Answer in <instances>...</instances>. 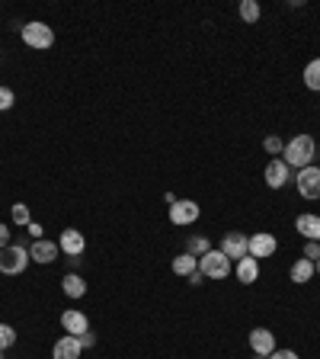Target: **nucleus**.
I'll return each mask as SVG.
<instances>
[{"label":"nucleus","mask_w":320,"mask_h":359,"mask_svg":"<svg viewBox=\"0 0 320 359\" xmlns=\"http://www.w3.org/2000/svg\"><path fill=\"white\" fill-rule=\"evenodd\" d=\"M202 215L199 202L195 199H176L170 205V224H176V228H189V224H195Z\"/></svg>","instance_id":"5"},{"label":"nucleus","mask_w":320,"mask_h":359,"mask_svg":"<svg viewBox=\"0 0 320 359\" xmlns=\"http://www.w3.org/2000/svg\"><path fill=\"white\" fill-rule=\"evenodd\" d=\"M276 250H279L276 234H269V231L250 234V257H256V260H266V257H272Z\"/></svg>","instance_id":"9"},{"label":"nucleus","mask_w":320,"mask_h":359,"mask_svg":"<svg viewBox=\"0 0 320 359\" xmlns=\"http://www.w3.org/2000/svg\"><path fill=\"white\" fill-rule=\"evenodd\" d=\"M237 13H240V20H244V22H260L263 10H260V4H256V0H244V4L237 7Z\"/></svg>","instance_id":"21"},{"label":"nucleus","mask_w":320,"mask_h":359,"mask_svg":"<svg viewBox=\"0 0 320 359\" xmlns=\"http://www.w3.org/2000/svg\"><path fill=\"white\" fill-rule=\"evenodd\" d=\"M26 231H29L32 234V238H42V224H39V222H29V224H26Z\"/></svg>","instance_id":"30"},{"label":"nucleus","mask_w":320,"mask_h":359,"mask_svg":"<svg viewBox=\"0 0 320 359\" xmlns=\"http://www.w3.org/2000/svg\"><path fill=\"white\" fill-rule=\"evenodd\" d=\"M26 266H29V247L10 244L0 250V273L4 276H20Z\"/></svg>","instance_id":"3"},{"label":"nucleus","mask_w":320,"mask_h":359,"mask_svg":"<svg viewBox=\"0 0 320 359\" xmlns=\"http://www.w3.org/2000/svg\"><path fill=\"white\" fill-rule=\"evenodd\" d=\"M13 344H16V330L10 327V324H0V353L10 350Z\"/></svg>","instance_id":"23"},{"label":"nucleus","mask_w":320,"mask_h":359,"mask_svg":"<svg viewBox=\"0 0 320 359\" xmlns=\"http://www.w3.org/2000/svg\"><path fill=\"white\" fill-rule=\"evenodd\" d=\"M288 180H291V167L285 164L282 157L269 161V164H266V187H269V189H282Z\"/></svg>","instance_id":"12"},{"label":"nucleus","mask_w":320,"mask_h":359,"mask_svg":"<svg viewBox=\"0 0 320 359\" xmlns=\"http://www.w3.org/2000/svg\"><path fill=\"white\" fill-rule=\"evenodd\" d=\"M314 269H317V276H320V260H317V263H314Z\"/></svg>","instance_id":"33"},{"label":"nucleus","mask_w":320,"mask_h":359,"mask_svg":"<svg viewBox=\"0 0 320 359\" xmlns=\"http://www.w3.org/2000/svg\"><path fill=\"white\" fill-rule=\"evenodd\" d=\"M263 148H266L269 154H282V151H285V142L279 138V135H269L266 142H263Z\"/></svg>","instance_id":"25"},{"label":"nucleus","mask_w":320,"mask_h":359,"mask_svg":"<svg viewBox=\"0 0 320 359\" xmlns=\"http://www.w3.org/2000/svg\"><path fill=\"white\" fill-rule=\"evenodd\" d=\"M61 289H64L67 299H83V295H87V283H83L81 273H67V276L61 279Z\"/></svg>","instance_id":"17"},{"label":"nucleus","mask_w":320,"mask_h":359,"mask_svg":"<svg viewBox=\"0 0 320 359\" xmlns=\"http://www.w3.org/2000/svg\"><path fill=\"white\" fill-rule=\"evenodd\" d=\"M29 222H32V218H29V205H26V202H16V205H13V224H22V228H26Z\"/></svg>","instance_id":"24"},{"label":"nucleus","mask_w":320,"mask_h":359,"mask_svg":"<svg viewBox=\"0 0 320 359\" xmlns=\"http://www.w3.org/2000/svg\"><path fill=\"white\" fill-rule=\"evenodd\" d=\"M189 283H193V285H202V283H205V276H202V273H199V269H195V273H193V276H189Z\"/></svg>","instance_id":"32"},{"label":"nucleus","mask_w":320,"mask_h":359,"mask_svg":"<svg viewBox=\"0 0 320 359\" xmlns=\"http://www.w3.org/2000/svg\"><path fill=\"white\" fill-rule=\"evenodd\" d=\"M295 231H298L305 241H320V215H314V212L298 215L295 218Z\"/></svg>","instance_id":"15"},{"label":"nucleus","mask_w":320,"mask_h":359,"mask_svg":"<svg viewBox=\"0 0 320 359\" xmlns=\"http://www.w3.org/2000/svg\"><path fill=\"white\" fill-rule=\"evenodd\" d=\"M199 273L205 279H215V283H218V279H228V276H231V260H228L218 247H211L209 254L199 257Z\"/></svg>","instance_id":"2"},{"label":"nucleus","mask_w":320,"mask_h":359,"mask_svg":"<svg viewBox=\"0 0 320 359\" xmlns=\"http://www.w3.org/2000/svg\"><path fill=\"white\" fill-rule=\"evenodd\" d=\"M61 327H64L71 337H83L90 330V321H87V314H83V311H77V308H67V311L61 314Z\"/></svg>","instance_id":"14"},{"label":"nucleus","mask_w":320,"mask_h":359,"mask_svg":"<svg viewBox=\"0 0 320 359\" xmlns=\"http://www.w3.org/2000/svg\"><path fill=\"white\" fill-rule=\"evenodd\" d=\"M228 260H244V257H250V238L246 234H240V231H228L221 238V247H218Z\"/></svg>","instance_id":"6"},{"label":"nucleus","mask_w":320,"mask_h":359,"mask_svg":"<svg viewBox=\"0 0 320 359\" xmlns=\"http://www.w3.org/2000/svg\"><path fill=\"white\" fill-rule=\"evenodd\" d=\"M253 359H266V356H253Z\"/></svg>","instance_id":"34"},{"label":"nucleus","mask_w":320,"mask_h":359,"mask_svg":"<svg viewBox=\"0 0 320 359\" xmlns=\"http://www.w3.org/2000/svg\"><path fill=\"white\" fill-rule=\"evenodd\" d=\"M209 250H211V241L202 238V234H193L186 241V254H193V257H202V254H209Z\"/></svg>","instance_id":"22"},{"label":"nucleus","mask_w":320,"mask_h":359,"mask_svg":"<svg viewBox=\"0 0 320 359\" xmlns=\"http://www.w3.org/2000/svg\"><path fill=\"white\" fill-rule=\"evenodd\" d=\"M256 276H260V260H256V257H244V260H237V283L253 285Z\"/></svg>","instance_id":"16"},{"label":"nucleus","mask_w":320,"mask_h":359,"mask_svg":"<svg viewBox=\"0 0 320 359\" xmlns=\"http://www.w3.org/2000/svg\"><path fill=\"white\" fill-rule=\"evenodd\" d=\"M266 359H301V356L295 350H276V353H269Z\"/></svg>","instance_id":"28"},{"label":"nucleus","mask_w":320,"mask_h":359,"mask_svg":"<svg viewBox=\"0 0 320 359\" xmlns=\"http://www.w3.org/2000/svg\"><path fill=\"white\" fill-rule=\"evenodd\" d=\"M305 260H311V263L320 260V241H307L305 244Z\"/></svg>","instance_id":"27"},{"label":"nucleus","mask_w":320,"mask_h":359,"mask_svg":"<svg viewBox=\"0 0 320 359\" xmlns=\"http://www.w3.org/2000/svg\"><path fill=\"white\" fill-rule=\"evenodd\" d=\"M4 247H10V228L0 222V250H4Z\"/></svg>","instance_id":"29"},{"label":"nucleus","mask_w":320,"mask_h":359,"mask_svg":"<svg viewBox=\"0 0 320 359\" xmlns=\"http://www.w3.org/2000/svg\"><path fill=\"white\" fill-rule=\"evenodd\" d=\"M295 187H298V193L305 199H320V167L311 164L305 170H298L295 173Z\"/></svg>","instance_id":"7"},{"label":"nucleus","mask_w":320,"mask_h":359,"mask_svg":"<svg viewBox=\"0 0 320 359\" xmlns=\"http://www.w3.org/2000/svg\"><path fill=\"white\" fill-rule=\"evenodd\" d=\"M13 103H16V97H13V90H10V87H0V112H7V109H13Z\"/></svg>","instance_id":"26"},{"label":"nucleus","mask_w":320,"mask_h":359,"mask_svg":"<svg viewBox=\"0 0 320 359\" xmlns=\"http://www.w3.org/2000/svg\"><path fill=\"white\" fill-rule=\"evenodd\" d=\"M81 353H83L81 337H71V334L58 337L52 346V359H81Z\"/></svg>","instance_id":"11"},{"label":"nucleus","mask_w":320,"mask_h":359,"mask_svg":"<svg viewBox=\"0 0 320 359\" xmlns=\"http://www.w3.org/2000/svg\"><path fill=\"white\" fill-rule=\"evenodd\" d=\"M195 269H199V257L186 254V250H183L179 257H173V273H176V276H186L189 279Z\"/></svg>","instance_id":"19"},{"label":"nucleus","mask_w":320,"mask_h":359,"mask_svg":"<svg viewBox=\"0 0 320 359\" xmlns=\"http://www.w3.org/2000/svg\"><path fill=\"white\" fill-rule=\"evenodd\" d=\"M314 154H317V142L314 135H295L282 151V161L291 167V170H305V167L314 164Z\"/></svg>","instance_id":"1"},{"label":"nucleus","mask_w":320,"mask_h":359,"mask_svg":"<svg viewBox=\"0 0 320 359\" xmlns=\"http://www.w3.org/2000/svg\"><path fill=\"white\" fill-rule=\"evenodd\" d=\"M20 36H22V42L29 45V48H36V52H45V48H52L55 45L52 26H48V22H39V20L26 22V26L20 29Z\"/></svg>","instance_id":"4"},{"label":"nucleus","mask_w":320,"mask_h":359,"mask_svg":"<svg viewBox=\"0 0 320 359\" xmlns=\"http://www.w3.org/2000/svg\"><path fill=\"white\" fill-rule=\"evenodd\" d=\"M305 87L307 90H317V93H320V58L307 61V67H305Z\"/></svg>","instance_id":"20"},{"label":"nucleus","mask_w":320,"mask_h":359,"mask_svg":"<svg viewBox=\"0 0 320 359\" xmlns=\"http://www.w3.org/2000/svg\"><path fill=\"white\" fill-rule=\"evenodd\" d=\"M314 273H317V269H314V263L301 257V260H295V266H291L288 276H291V283H295V285H305V283H311V279H314Z\"/></svg>","instance_id":"18"},{"label":"nucleus","mask_w":320,"mask_h":359,"mask_svg":"<svg viewBox=\"0 0 320 359\" xmlns=\"http://www.w3.org/2000/svg\"><path fill=\"white\" fill-rule=\"evenodd\" d=\"M81 344H83V350H87V346H93V344H97V334H90V330H87V334L81 337Z\"/></svg>","instance_id":"31"},{"label":"nucleus","mask_w":320,"mask_h":359,"mask_svg":"<svg viewBox=\"0 0 320 359\" xmlns=\"http://www.w3.org/2000/svg\"><path fill=\"white\" fill-rule=\"evenodd\" d=\"M58 247L64 257H83V250H87V238H83V231H77V228H64L58 238Z\"/></svg>","instance_id":"8"},{"label":"nucleus","mask_w":320,"mask_h":359,"mask_svg":"<svg viewBox=\"0 0 320 359\" xmlns=\"http://www.w3.org/2000/svg\"><path fill=\"white\" fill-rule=\"evenodd\" d=\"M58 254H61V247L55 244V241H42V238H39V241H32V247H29V260L32 263H42V266H45V263H55V260H58Z\"/></svg>","instance_id":"13"},{"label":"nucleus","mask_w":320,"mask_h":359,"mask_svg":"<svg viewBox=\"0 0 320 359\" xmlns=\"http://www.w3.org/2000/svg\"><path fill=\"white\" fill-rule=\"evenodd\" d=\"M250 350H253V356H269V353H276V334L269 327H253L250 330Z\"/></svg>","instance_id":"10"}]
</instances>
